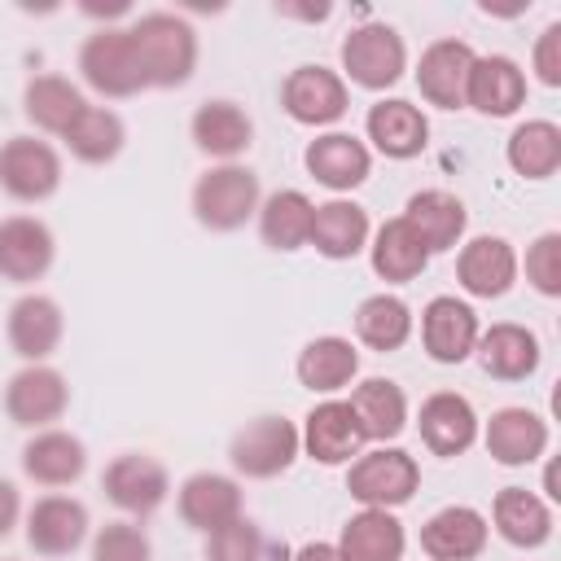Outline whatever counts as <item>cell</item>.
<instances>
[{
	"mask_svg": "<svg viewBox=\"0 0 561 561\" xmlns=\"http://www.w3.org/2000/svg\"><path fill=\"white\" fill-rule=\"evenodd\" d=\"M280 105L302 127H329L351 110L346 79L329 66H294L280 83Z\"/></svg>",
	"mask_w": 561,
	"mask_h": 561,
	"instance_id": "obj_10",
	"label": "cell"
},
{
	"mask_svg": "<svg viewBox=\"0 0 561 561\" xmlns=\"http://www.w3.org/2000/svg\"><path fill=\"white\" fill-rule=\"evenodd\" d=\"M416 430H421V443L434 451V456H465L473 443H478V412L465 394L456 390H434L421 412H416Z\"/></svg>",
	"mask_w": 561,
	"mask_h": 561,
	"instance_id": "obj_17",
	"label": "cell"
},
{
	"mask_svg": "<svg viewBox=\"0 0 561 561\" xmlns=\"http://www.w3.org/2000/svg\"><path fill=\"white\" fill-rule=\"evenodd\" d=\"M517 267H522L517 250L504 237H491V232L465 241L460 254H456V280L473 298H504L517 280Z\"/></svg>",
	"mask_w": 561,
	"mask_h": 561,
	"instance_id": "obj_19",
	"label": "cell"
},
{
	"mask_svg": "<svg viewBox=\"0 0 561 561\" xmlns=\"http://www.w3.org/2000/svg\"><path fill=\"white\" fill-rule=\"evenodd\" d=\"M473 48L456 35L425 44L421 61H416V88L430 105L438 110H460L465 105V83H469V66H473Z\"/></svg>",
	"mask_w": 561,
	"mask_h": 561,
	"instance_id": "obj_20",
	"label": "cell"
},
{
	"mask_svg": "<svg viewBox=\"0 0 561 561\" xmlns=\"http://www.w3.org/2000/svg\"><path fill=\"white\" fill-rule=\"evenodd\" d=\"M101 491H105V500H110L118 513H127V517H149V513H158V508L167 504V495H171V473H167L162 460H153V456H145V451H123V456H114V460L105 465Z\"/></svg>",
	"mask_w": 561,
	"mask_h": 561,
	"instance_id": "obj_7",
	"label": "cell"
},
{
	"mask_svg": "<svg viewBox=\"0 0 561 561\" xmlns=\"http://www.w3.org/2000/svg\"><path fill=\"white\" fill-rule=\"evenodd\" d=\"M364 131H368L373 149L394 158V162H408L430 145V118L421 114V105H412L403 96L377 101L368 110V118H364Z\"/></svg>",
	"mask_w": 561,
	"mask_h": 561,
	"instance_id": "obj_25",
	"label": "cell"
},
{
	"mask_svg": "<svg viewBox=\"0 0 561 561\" xmlns=\"http://www.w3.org/2000/svg\"><path fill=\"white\" fill-rule=\"evenodd\" d=\"M491 522L495 535L513 548H543L552 539V508L526 486H504L491 500Z\"/></svg>",
	"mask_w": 561,
	"mask_h": 561,
	"instance_id": "obj_33",
	"label": "cell"
},
{
	"mask_svg": "<svg viewBox=\"0 0 561 561\" xmlns=\"http://www.w3.org/2000/svg\"><path fill=\"white\" fill-rule=\"evenodd\" d=\"M416 486H421V465L403 447L359 451L346 469V491L364 508H390L394 513L399 504H408L416 495Z\"/></svg>",
	"mask_w": 561,
	"mask_h": 561,
	"instance_id": "obj_4",
	"label": "cell"
},
{
	"mask_svg": "<svg viewBox=\"0 0 561 561\" xmlns=\"http://www.w3.org/2000/svg\"><path fill=\"white\" fill-rule=\"evenodd\" d=\"M302 167H307V175H311L316 184H324V188H333V193H351V188H359V184L368 180L373 153H368V145L355 140L351 131H324V136H316V140L307 145Z\"/></svg>",
	"mask_w": 561,
	"mask_h": 561,
	"instance_id": "obj_23",
	"label": "cell"
},
{
	"mask_svg": "<svg viewBox=\"0 0 561 561\" xmlns=\"http://www.w3.org/2000/svg\"><path fill=\"white\" fill-rule=\"evenodd\" d=\"M412 307L399 298V294H368L359 307H355V337L368 346V351H399L408 337H412Z\"/></svg>",
	"mask_w": 561,
	"mask_h": 561,
	"instance_id": "obj_38",
	"label": "cell"
},
{
	"mask_svg": "<svg viewBox=\"0 0 561 561\" xmlns=\"http://www.w3.org/2000/svg\"><path fill=\"white\" fill-rule=\"evenodd\" d=\"M346 403L368 443H394L408 430V394L390 377H364L359 386H351Z\"/></svg>",
	"mask_w": 561,
	"mask_h": 561,
	"instance_id": "obj_32",
	"label": "cell"
},
{
	"mask_svg": "<svg viewBox=\"0 0 561 561\" xmlns=\"http://www.w3.org/2000/svg\"><path fill=\"white\" fill-rule=\"evenodd\" d=\"M70 408V386L53 364H26L4 386V412L22 430H48Z\"/></svg>",
	"mask_w": 561,
	"mask_h": 561,
	"instance_id": "obj_9",
	"label": "cell"
},
{
	"mask_svg": "<svg viewBox=\"0 0 561 561\" xmlns=\"http://www.w3.org/2000/svg\"><path fill=\"white\" fill-rule=\"evenodd\" d=\"M373 237V224H368V210L351 197H333V202H320L311 210V237L307 245H316V254L342 263V259H355Z\"/></svg>",
	"mask_w": 561,
	"mask_h": 561,
	"instance_id": "obj_28",
	"label": "cell"
},
{
	"mask_svg": "<svg viewBox=\"0 0 561 561\" xmlns=\"http://www.w3.org/2000/svg\"><path fill=\"white\" fill-rule=\"evenodd\" d=\"M193 219L210 232H237L245 228L254 215H259V202H263V188H259V175L241 162H219L210 171L197 175L193 184Z\"/></svg>",
	"mask_w": 561,
	"mask_h": 561,
	"instance_id": "obj_2",
	"label": "cell"
},
{
	"mask_svg": "<svg viewBox=\"0 0 561 561\" xmlns=\"http://www.w3.org/2000/svg\"><path fill=\"white\" fill-rule=\"evenodd\" d=\"M403 219H408V228L425 241L430 254L456 250L460 237H465V228H469L465 202H460L456 193H447V188H421V193H412L408 206H403Z\"/></svg>",
	"mask_w": 561,
	"mask_h": 561,
	"instance_id": "obj_27",
	"label": "cell"
},
{
	"mask_svg": "<svg viewBox=\"0 0 561 561\" xmlns=\"http://www.w3.org/2000/svg\"><path fill=\"white\" fill-rule=\"evenodd\" d=\"M508 167L522 180H548L561 167V127L552 118H526L513 127L508 145H504Z\"/></svg>",
	"mask_w": 561,
	"mask_h": 561,
	"instance_id": "obj_37",
	"label": "cell"
},
{
	"mask_svg": "<svg viewBox=\"0 0 561 561\" xmlns=\"http://www.w3.org/2000/svg\"><path fill=\"white\" fill-rule=\"evenodd\" d=\"M430 250H425V241L408 228V219L403 215H394V219H386L381 228H377V237H373V245H368V263H373V272L381 276V280H390V285H403V280H416L425 267H430Z\"/></svg>",
	"mask_w": 561,
	"mask_h": 561,
	"instance_id": "obj_35",
	"label": "cell"
},
{
	"mask_svg": "<svg viewBox=\"0 0 561 561\" xmlns=\"http://www.w3.org/2000/svg\"><path fill=\"white\" fill-rule=\"evenodd\" d=\"M206 561H263V530L241 513L206 535Z\"/></svg>",
	"mask_w": 561,
	"mask_h": 561,
	"instance_id": "obj_40",
	"label": "cell"
},
{
	"mask_svg": "<svg viewBox=\"0 0 561 561\" xmlns=\"http://www.w3.org/2000/svg\"><path fill=\"white\" fill-rule=\"evenodd\" d=\"M311 210L316 202L302 193V188H276L259 202V237L267 250H280V254H294L307 245L311 237Z\"/></svg>",
	"mask_w": 561,
	"mask_h": 561,
	"instance_id": "obj_34",
	"label": "cell"
},
{
	"mask_svg": "<svg viewBox=\"0 0 561 561\" xmlns=\"http://www.w3.org/2000/svg\"><path fill=\"white\" fill-rule=\"evenodd\" d=\"M88 508L75 495H39L26 508V543L39 557H70L88 539Z\"/></svg>",
	"mask_w": 561,
	"mask_h": 561,
	"instance_id": "obj_15",
	"label": "cell"
},
{
	"mask_svg": "<svg viewBox=\"0 0 561 561\" xmlns=\"http://www.w3.org/2000/svg\"><path fill=\"white\" fill-rule=\"evenodd\" d=\"M294 373H298V381H302L311 394H337V390H346V386L355 381V373H359V351H355L351 337L320 333V337H311V342L298 351Z\"/></svg>",
	"mask_w": 561,
	"mask_h": 561,
	"instance_id": "obj_31",
	"label": "cell"
},
{
	"mask_svg": "<svg viewBox=\"0 0 561 561\" xmlns=\"http://www.w3.org/2000/svg\"><path fill=\"white\" fill-rule=\"evenodd\" d=\"M289 561H342V557H337V548H333V543L311 539V543H302V548H298Z\"/></svg>",
	"mask_w": 561,
	"mask_h": 561,
	"instance_id": "obj_45",
	"label": "cell"
},
{
	"mask_svg": "<svg viewBox=\"0 0 561 561\" xmlns=\"http://www.w3.org/2000/svg\"><path fill=\"white\" fill-rule=\"evenodd\" d=\"M92 561H153V543L136 522H105L92 535Z\"/></svg>",
	"mask_w": 561,
	"mask_h": 561,
	"instance_id": "obj_41",
	"label": "cell"
},
{
	"mask_svg": "<svg viewBox=\"0 0 561 561\" xmlns=\"http://www.w3.org/2000/svg\"><path fill=\"white\" fill-rule=\"evenodd\" d=\"M188 136L206 158L237 162L254 140V123L237 101H202L188 118Z\"/></svg>",
	"mask_w": 561,
	"mask_h": 561,
	"instance_id": "obj_26",
	"label": "cell"
},
{
	"mask_svg": "<svg viewBox=\"0 0 561 561\" xmlns=\"http://www.w3.org/2000/svg\"><path fill=\"white\" fill-rule=\"evenodd\" d=\"M127 31H131V44H136V57L145 66L149 88H184L193 79V70H197V31H193L188 18L153 9V13H140Z\"/></svg>",
	"mask_w": 561,
	"mask_h": 561,
	"instance_id": "obj_1",
	"label": "cell"
},
{
	"mask_svg": "<svg viewBox=\"0 0 561 561\" xmlns=\"http://www.w3.org/2000/svg\"><path fill=\"white\" fill-rule=\"evenodd\" d=\"M465 105L486 114V118H508L526 105V70L504 57V53H486L473 57L469 66V83H465Z\"/></svg>",
	"mask_w": 561,
	"mask_h": 561,
	"instance_id": "obj_18",
	"label": "cell"
},
{
	"mask_svg": "<svg viewBox=\"0 0 561 561\" xmlns=\"http://www.w3.org/2000/svg\"><path fill=\"white\" fill-rule=\"evenodd\" d=\"M83 110H88V101H83V92H79L66 75H35V79H26V88H22V114H26L39 131H48V136H66L70 123H75Z\"/></svg>",
	"mask_w": 561,
	"mask_h": 561,
	"instance_id": "obj_36",
	"label": "cell"
},
{
	"mask_svg": "<svg viewBox=\"0 0 561 561\" xmlns=\"http://www.w3.org/2000/svg\"><path fill=\"white\" fill-rule=\"evenodd\" d=\"M83 13H92V18H114V13H127V0H114V4H83Z\"/></svg>",
	"mask_w": 561,
	"mask_h": 561,
	"instance_id": "obj_47",
	"label": "cell"
},
{
	"mask_svg": "<svg viewBox=\"0 0 561 561\" xmlns=\"http://www.w3.org/2000/svg\"><path fill=\"white\" fill-rule=\"evenodd\" d=\"M175 513H180V522L188 530L210 535V530H219V526H228V522H237L245 513L241 482L228 478V473H210V469L188 473L180 482V491H175Z\"/></svg>",
	"mask_w": 561,
	"mask_h": 561,
	"instance_id": "obj_13",
	"label": "cell"
},
{
	"mask_svg": "<svg viewBox=\"0 0 561 561\" xmlns=\"http://www.w3.org/2000/svg\"><path fill=\"white\" fill-rule=\"evenodd\" d=\"M491 522L473 504H447L421 526V552L430 561H473L482 557Z\"/></svg>",
	"mask_w": 561,
	"mask_h": 561,
	"instance_id": "obj_22",
	"label": "cell"
},
{
	"mask_svg": "<svg viewBox=\"0 0 561 561\" xmlns=\"http://www.w3.org/2000/svg\"><path fill=\"white\" fill-rule=\"evenodd\" d=\"M478 359L482 368L495 377V381H526L539 373V337L526 329V324H513V320H500L491 324L486 333H478Z\"/></svg>",
	"mask_w": 561,
	"mask_h": 561,
	"instance_id": "obj_30",
	"label": "cell"
},
{
	"mask_svg": "<svg viewBox=\"0 0 561 561\" xmlns=\"http://www.w3.org/2000/svg\"><path fill=\"white\" fill-rule=\"evenodd\" d=\"M342 70L364 92H386L408 70V44L386 22H364L342 39Z\"/></svg>",
	"mask_w": 561,
	"mask_h": 561,
	"instance_id": "obj_5",
	"label": "cell"
},
{
	"mask_svg": "<svg viewBox=\"0 0 561 561\" xmlns=\"http://www.w3.org/2000/svg\"><path fill=\"white\" fill-rule=\"evenodd\" d=\"M18 522H22V495L9 478H0V539H9Z\"/></svg>",
	"mask_w": 561,
	"mask_h": 561,
	"instance_id": "obj_44",
	"label": "cell"
},
{
	"mask_svg": "<svg viewBox=\"0 0 561 561\" xmlns=\"http://www.w3.org/2000/svg\"><path fill=\"white\" fill-rule=\"evenodd\" d=\"M4 333H9V346H13L18 359L44 364V359L61 346L66 316H61V307H57L48 294H22V298L9 307Z\"/></svg>",
	"mask_w": 561,
	"mask_h": 561,
	"instance_id": "obj_21",
	"label": "cell"
},
{
	"mask_svg": "<svg viewBox=\"0 0 561 561\" xmlns=\"http://www.w3.org/2000/svg\"><path fill=\"white\" fill-rule=\"evenodd\" d=\"M0 188L13 202H48L61 188V153L35 136H9L0 145Z\"/></svg>",
	"mask_w": 561,
	"mask_h": 561,
	"instance_id": "obj_8",
	"label": "cell"
},
{
	"mask_svg": "<svg viewBox=\"0 0 561 561\" xmlns=\"http://www.w3.org/2000/svg\"><path fill=\"white\" fill-rule=\"evenodd\" d=\"M276 13H285V18H307V22H324L333 9L329 4H316V9H298V4H276Z\"/></svg>",
	"mask_w": 561,
	"mask_h": 561,
	"instance_id": "obj_46",
	"label": "cell"
},
{
	"mask_svg": "<svg viewBox=\"0 0 561 561\" xmlns=\"http://www.w3.org/2000/svg\"><path fill=\"white\" fill-rule=\"evenodd\" d=\"M298 443L316 465H351L368 438H364L346 399H324L307 412V421L298 430Z\"/></svg>",
	"mask_w": 561,
	"mask_h": 561,
	"instance_id": "obj_14",
	"label": "cell"
},
{
	"mask_svg": "<svg viewBox=\"0 0 561 561\" xmlns=\"http://www.w3.org/2000/svg\"><path fill=\"white\" fill-rule=\"evenodd\" d=\"M478 434H482L486 456L495 465H504V469L535 465L548 451V421L539 412H530V408H517V403L495 408Z\"/></svg>",
	"mask_w": 561,
	"mask_h": 561,
	"instance_id": "obj_12",
	"label": "cell"
},
{
	"mask_svg": "<svg viewBox=\"0 0 561 561\" xmlns=\"http://www.w3.org/2000/svg\"><path fill=\"white\" fill-rule=\"evenodd\" d=\"M526 280L543 298H561V232H539L526 245Z\"/></svg>",
	"mask_w": 561,
	"mask_h": 561,
	"instance_id": "obj_42",
	"label": "cell"
},
{
	"mask_svg": "<svg viewBox=\"0 0 561 561\" xmlns=\"http://www.w3.org/2000/svg\"><path fill=\"white\" fill-rule=\"evenodd\" d=\"M478 311L456 294H438L421 307V346L434 364H465L478 346Z\"/></svg>",
	"mask_w": 561,
	"mask_h": 561,
	"instance_id": "obj_11",
	"label": "cell"
},
{
	"mask_svg": "<svg viewBox=\"0 0 561 561\" xmlns=\"http://www.w3.org/2000/svg\"><path fill=\"white\" fill-rule=\"evenodd\" d=\"M333 548L342 561H403L408 530L390 508H359L355 517H346Z\"/></svg>",
	"mask_w": 561,
	"mask_h": 561,
	"instance_id": "obj_29",
	"label": "cell"
},
{
	"mask_svg": "<svg viewBox=\"0 0 561 561\" xmlns=\"http://www.w3.org/2000/svg\"><path fill=\"white\" fill-rule=\"evenodd\" d=\"M530 66H535V79L543 88H561V22H552V26L539 31L535 53H530Z\"/></svg>",
	"mask_w": 561,
	"mask_h": 561,
	"instance_id": "obj_43",
	"label": "cell"
},
{
	"mask_svg": "<svg viewBox=\"0 0 561 561\" xmlns=\"http://www.w3.org/2000/svg\"><path fill=\"white\" fill-rule=\"evenodd\" d=\"M79 75L92 92L101 96H136L145 92V66L136 57V44H131V31L127 26H101L92 31L83 44H79Z\"/></svg>",
	"mask_w": 561,
	"mask_h": 561,
	"instance_id": "obj_3",
	"label": "cell"
},
{
	"mask_svg": "<svg viewBox=\"0 0 561 561\" xmlns=\"http://www.w3.org/2000/svg\"><path fill=\"white\" fill-rule=\"evenodd\" d=\"M57 259L53 228L35 215H9L0 219V276L13 285L39 280Z\"/></svg>",
	"mask_w": 561,
	"mask_h": 561,
	"instance_id": "obj_16",
	"label": "cell"
},
{
	"mask_svg": "<svg viewBox=\"0 0 561 561\" xmlns=\"http://www.w3.org/2000/svg\"><path fill=\"white\" fill-rule=\"evenodd\" d=\"M61 140H66V149H70L79 162H88V167H105V162H114V158L123 153V145H127V127H123V118H118L114 110H105V105H88V110L70 123V131H66Z\"/></svg>",
	"mask_w": 561,
	"mask_h": 561,
	"instance_id": "obj_39",
	"label": "cell"
},
{
	"mask_svg": "<svg viewBox=\"0 0 561 561\" xmlns=\"http://www.w3.org/2000/svg\"><path fill=\"white\" fill-rule=\"evenodd\" d=\"M302 443H298V425L285 421V416H254L245 421L232 443H228V460L241 478H254V482H267V478H280L294 460H298Z\"/></svg>",
	"mask_w": 561,
	"mask_h": 561,
	"instance_id": "obj_6",
	"label": "cell"
},
{
	"mask_svg": "<svg viewBox=\"0 0 561 561\" xmlns=\"http://www.w3.org/2000/svg\"><path fill=\"white\" fill-rule=\"evenodd\" d=\"M83 469H88V447L70 430H57V425L35 430L22 447V473L39 486H70L83 478Z\"/></svg>",
	"mask_w": 561,
	"mask_h": 561,
	"instance_id": "obj_24",
	"label": "cell"
}]
</instances>
